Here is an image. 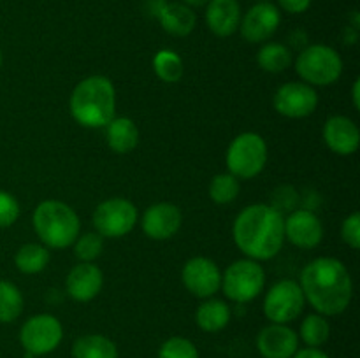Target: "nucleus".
<instances>
[{"mask_svg":"<svg viewBox=\"0 0 360 358\" xmlns=\"http://www.w3.org/2000/svg\"><path fill=\"white\" fill-rule=\"evenodd\" d=\"M304 298L322 316L341 314L350 305L354 284L347 267L336 258L320 256L304 267L301 274Z\"/></svg>","mask_w":360,"mask_h":358,"instance_id":"obj_1","label":"nucleus"},{"mask_svg":"<svg viewBox=\"0 0 360 358\" xmlns=\"http://www.w3.org/2000/svg\"><path fill=\"white\" fill-rule=\"evenodd\" d=\"M234 241L252 260H269L280 253L285 241V218L274 207L253 204L236 218Z\"/></svg>","mask_w":360,"mask_h":358,"instance_id":"obj_2","label":"nucleus"},{"mask_svg":"<svg viewBox=\"0 0 360 358\" xmlns=\"http://www.w3.org/2000/svg\"><path fill=\"white\" fill-rule=\"evenodd\" d=\"M116 91L105 76H90L81 81L70 95V112L79 125L102 128L115 118Z\"/></svg>","mask_w":360,"mask_h":358,"instance_id":"obj_3","label":"nucleus"},{"mask_svg":"<svg viewBox=\"0 0 360 358\" xmlns=\"http://www.w3.org/2000/svg\"><path fill=\"white\" fill-rule=\"evenodd\" d=\"M34 228L48 248L63 249L79 235V218L70 206L60 200H44L34 211Z\"/></svg>","mask_w":360,"mask_h":358,"instance_id":"obj_4","label":"nucleus"},{"mask_svg":"<svg viewBox=\"0 0 360 358\" xmlns=\"http://www.w3.org/2000/svg\"><path fill=\"white\" fill-rule=\"evenodd\" d=\"M295 70L306 84L327 86L340 79L343 72V60L336 49L326 44H313L299 53Z\"/></svg>","mask_w":360,"mask_h":358,"instance_id":"obj_5","label":"nucleus"},{"mask_svg":"<svg viewBox=\"0 0 360 358\" xmlns=\"http://www.w3.org/2000/svg\"><path fill=\"white\" fill-rule=\"evenodd\" d=\"M229 174L238 179H252L262 172L267 161V144L259 133L245 132L236 137L227 150Z\"/></svg>","mask_w":360,"mask_h":358,"instance_id":"obj_6","label":"nucleus"},{"mask_svg":"<svg viewBox=\"0 0 360 358\" xmlns=\"http://www.w3.org/2000/svg\"><path fill=\"white\" fill-rule=\"evenodd\" d=\"M266 284V272L255 260L246 258L232 263L221 276V288L231 300L250 302L259 297Z\"/></svg>","mask_w":360,"mask_h":358,"instance_id":"obj_7","label":"nucleus"},{"mask_svg":"<svg viewBox=\"0 0 360 358\" xmlns=\"http://www.w3.org/2000/svg\"><path fill=\"white\" fill-rule=\"evenodd\" d=\"M62 323L55 316L37 314L28 318L21 326L20 343L28 354L41 357L55 351L62 343Z\"/></svg>","mask_w":360,"mask_h":358,"instance_id":"obj_8","label":"nucleus"},{"mask_svg":"<svg viewBox=\"0 0 360 358\" xmlns=\"http://www.w3.org/2000/svg\"><path fill=\"white\" fill-rule=\"evenodd\" d=\"M136 206L127 199L104 200L94 213V227L102 237H123L136 227Z\"/></svg>","mask_w":360,"mask_h":358,"instance_id":"obj_9","label":"nucleus"},{"mask_svg":"<svg viewBox=\"0 0 360 358\" xmlns=\"http://www.w3.org/2000/svg\"><path fill=\"white\" fill-rule=\"evenodd\" d=\"M304 293L299 283L292 279L278 281L264 298V312L273 323L287 325L301 314L304 309Z\"/></svg>","mask_w":360,"mask_h":358,"instance_id":"obj_10","label":"nucleus"},{"mask_svg":"<svg viewBox=\"0 0 360 358\" xmlns=\"http://www.w3.org/2000/svg\"><path fill=\"white\" fill-rule=\"evenodd\" d=\"M319 105V95L311 84L287 83L278 88L274 95V109L287 118H306Z\"/></svg>","mask_w":360,"mask_h":358,"instance_id":"obj_11","label":"nucleus"},{"mask_svg":"<svg viewBox=\"0 0 360 358\" xmlns=\"http://www.w3.org/2000/svg\"><path fill=\"white\" fill-rule=\"evenodd\" d=\"M183 284L199 298L213 297L221 286V274L217 263L206 256L190 258L183 267Z\"/></svg>","mask_w":360,"mask_h":358,"instance_id":"obj_12","label":"nucleus"},{"mask_svg":"<svg viewBox=\"0 0 360 358\" xmlns=\"http://www.w3.org/2000/svg\"><path fill=\"white\" fill-rule=\"evenodd\" d=\"M280 23V9L271 2H259L250 7L245 16H241L239 30L245 41L257 44V42H264L273 37Z\"/></svg>","mask_w":360,"mask_h":358,"instance_id":"obj_13","label":"nucleus"},{"mask_svg":"<svg viewBox=\"0 0 360 358\" xmlns=\"http://www.w3.org/2000/svg\"><path fill=\"white\" fill-rule=\"evenodd\" d=\"M285 237L301 249L316 248L323 239L322 221L308 209L295 211L285 220Z\"/></svg>","mask_w":360,"mask_h":358,"instance_id":"obj_14","label":"nucleus"},{"mask_svg":"<svg viewBox=\"0 0 360 358\" xmlns=\"http://www.w3.org/2000/svg\"><path fill=\"white\" fill-rule=\"evenodd\" d=\"M181 211L171 202H158L148 207L143 216L144 234L155 241H167L181 227Z\"/></svg>","mask_w":360,"mask_h":358,"instance_id":"obj_15","label":"nucleus"},{"mask_svg":"<svg viewBox=\"0 0 360 358\" xmlns=\"http://www.w3.org/2000/svg\"><path fill=\"white\" fill-rule=\"evenodd\" d=\"M299 347V337L290 326L273 323L257 336V350L264 358H292Z\"/></svg>","mask_w":360,"mask_h":358,"instance_id":"obj_16","label":"nucleus"},{"mask_svg":"<svg viewBox=\"0 0 360 358\" xmlns=\"http://www.w3.org/2000/svg\"><path fill=\"white\" fill-rule=\"evenodd\" d=\"M104 284V276L97 265L90 262L77 263L72 267L65 279L67 293L77 302H90L97 297Z\"/></svg>","mask_w":360,"mask_h":358,"instance_id":"obj_17","label":"nucleus"},{"mask_svg":"<svg viewBox=\"0 0 360 358\" xmlns=\"http://www.w3.org/2000/svg\"><path fill=\"white\" fill-rule=\"evenodd\" d=\"M323 139L330 151L348 157L359 150L360 132L357 125L347 116H333L323 126Z\"/></svg>","mask_w":360,"mask_h":358,"instance_id":"obj_18","label":"nucleus"},{"mask_svg":"<svg viewBox=\"0 0 360 358\" xmlns=\"http://www.w3.org/2000/svg\"><path fill=\"white\" fill-rule=\"evenodd\" d=\"M206 23L218 37H231L241 23V6L238 0H210Z\"/></svg>","mask_w":360,"mask_h":358,"instance_id":"obj_19","label":"nucleus"},{"mask_svg":"<svg viewBox=\"0 0 360 358\" xmlns=\"http://www.w3.org/2000/svg\"><path fill=\"white\" fill-rule=\"evenodd\" d=\"M155 16L158 18V23L162 25V28L174 37L190 35L197 23L195 13L186 4L164 2L158 7Z\"/></svg>","mask_w":360,"mask_h":358,"instance_id":"obj_20","label":"nucleus"},{"mask_svg":"<svg viewBox=\"0 0 360 358\" xmlns=\"http://www.w3.org/2000/svg\"><path fill=\"white\" fill-rule=\"evenodd\" d=\"M105 140L115 153H130L139 144V130L130 118H112L105 125Z\"/></svg>","mask_w":360,"mask_h":358,"instance_id":"obj_21","label":"nucleus"},{"mask_svg":"<svg viewBox=\"0 0 360 358\" xmlns=\"http://www.w3.org/2000/svg\"><path fill=\"white\" fill-rule=\"evenodd\" d=\"M72 358H118V347L101 333H86L74 340Z\"/></svg>","mask_w":360,"mask_h":358,"instance_id":"obj_22","label":"nucleus"},{"mask_svg":"<svg viewBox=\"0 0 360 358\" xmlns=\"http://www.w3.org/2000/svg\"><path fill=\"white\" fill-rule=\"evenodd\" d=\"M195 321L204 332H220L231 321V309L224 300H206L197 309Z\"/></svg>","mask_w":360,"mask_h":358,"instance_id":"obj_23","label":"nucleus"},{"mask_svg":"<svg viewBox=\"0 0 360 358\" xmlns=\"http://www.w3.org/2000/svg\"><path fill=\"white\" fill-rule=\"evenodd\" d=\"M257 63L266 72H283V70H287L290 67L292 53L287 46L280 44V42H267L257 53Z\"/></svg>","mask_w":360,"mask_h":358,"instance_id":"obj_24","label":"nucleus"},{"mask_svg":"<svg viewBox=\"0 0 360 358\" xmlns=\"http://www.w3.org/2000/svg\"><path fill=\"white\" fill-rule=\"evenodd\" d=\"M49 262V251L46 246L41 244H25L18 249L16 256H14V263H16L18 270L23 274H37L46 269Z\"/></svg>","mask_w":360,"mask_h":358,"instance_id":"obj_25","label":"nucleus"},{"mask_svg":"<svg viewBox=\"0 0 360 358\" xmlns=\"http://www.w3.org/2000/svg\"><path fill=\"white\" fill-rule=\"evenodd\" d=\"M153 69L164 83H178L183 76V60L172 49H160L153 58Z\"/></svg>","mask_w":360,"mask_h":358,"instance_id":"obj_26","label":"nucleus"},{"mask_svg":"<svg viewBox=\"0 0 360 358\" xmlns=\"http://www.w3.org/2000/svg\"><path fill=\"white\" fill-rule=\"evenodd\" d=\"M23 311V297L16 284L0 281V323H11Z\"/></svg>","mask_w":360,"mask_h":358,"instance_id":"obj_27","label":"nucleus"},{"mask_svg":"<svg viewBox=\"0 0 360 358\" xmlns=\"http://www.w3.org/2000/svg\"><path fill=\"white\" fill-rule=\"evenodd\" d=\"M330 336V325L322 314L306 316L301 325V339L309 347H319L327 343Z\"/></svg>","mask_w":360,"mask_h":358,"instance_id":"obj_28","label":"nucleus"},{"mask_svg":"<svg viewBox=\"0 0 360 358\" xmlns=\"http://www.w3.org/2000/svg\"><path fill=\"white\" fill-rule=\"evenodd\" d=\"M239 195V181L232 174H217L210 183V197L214 204L234 202Z\"/></svg>","mask_w":360,"mask_h":358,"instance_id":"obj_29","label":"nucleus"},{"mask_svg":"<svg viewBox=\"0 0 360 358\" xmlns=\"http://www.w3.org/2000/svg\"><path fill=\"white\" fill-rule=\"evenodd\" d=\"M104 249V237L97 232H88L74 241V253L81 262H94Z\"/></svg>","mask_w":360,"mask_h":358,"instance_id":"obj_30","label":"nucleus"},{"mask_svg":"<svg viewBox=\"0 0 360 358\" xmlns=\"http://www.w3.org/2000/svg\"><path fill=\"white\" fill-rule=\"evenodd\" d=\"M158 358H199L195 344L185 337H171L158 351Z\"/></svg>","mask_w":360,"mask_h":358,"instance_id":"obj_31","label":"nucleus"},{"mask_svg":"<svg viewBox=\"0 0 360 358\" xmlns=\"http://www.w3.org/2000/svg\"><path fill=\"white\" fill-rule=\"evenodd\" d=\"M20 216L18 200L11 193L0 190V228L11 227Z\"/></svg>","mask_w":360,"mask_h":358,"instance_id":"obj_32","label":"nucleus"},{"mask_svg":"<svg viewBox=\"0 0 360 358\" xmlns=\"http://www.w3.org/2000/svg\"><path fill=\"white\" fill-rule=\"evenodd\" d=\"M341 237L352 249L360 248V214L354 213L343 221L341 227Z\"/></svg>","mask_w":360,"mask_h":358,"instance_id":"obj_33","label":"nucleus"},{"mask_svg":"<svg viewBox=\"0 0 360 358\" xmlns=\"http://www.w3.org/2000/svg\"><path fill=\"white\" fill-rule=\"evenodd\" d=\"M280 7L290 14L306 13L311 6V0H278Z\"/></svg>","mask_w":360,"mask_h":358,"instance_id":"obj_34","label":"nucleus"},{"mask_svg":"<svg viewBox=\"0 0 360 358\" xmlns=\"http://www.w3.org/2000/svg\"><path fill=\"white\" fill-rule=\"evenodd\" d=\"M292 358H329L323 351H320L319 347H306V350L295 351V354Z\"/></svg>","mask_w":360,"mask_h":358,"instance_id":"obj_35","label":"nucleus"},{"mask_svg":"<svg viewBox=\"0 0 360 358\" xmlns=\"http://www.w3.org/2000/svg\"><path fill=\"white\" fill-rule=\"evenodd\" d=\"M352 98H354V107L360 109V79L354 83V90H352Z\"/></svg>","mask_w":360,"mask_h":358,"instance_id":"obj_36","label":"nucleus"},{"mask_svg":"<svg viewBox=\"0 0 360 358\" xmlns=\"http://www.w3.org/2000/svg\"><path fill=\"white\" fill-rule=\"evenodd\" d=\"M185 4L188 7H202L210 4V0H185Z\"/></svg>","mask_w":360,"mask_h":358,"instance_id":"obj_37","label":"nucleus"},{"mask_svg":"<svg viewBox=\"0 0 360 358\" xmlns=\"http://www.w3.org/2000/svg\"><path fill=\"white\" fill-rule=\"evenodd\" d=\"M0 65H2V51H0Z\"/></svg>","mask_w":360,"mask_h":358,"instance_id":"obj_38","label":"nucleus"},{"mask_svg":"<svg viewBox=\"0 0 360 358\" xmlns=\"http://www.w3.org/2000/svg\"><path fill=\"white\" fill-rule=\"evenodd\" d=\"M259 2H269V0H259Z\"/></svg>","mask_w":360,"mask_h":358,"instance_id":"obj_39","label":"nucleus"}]
</instances>
